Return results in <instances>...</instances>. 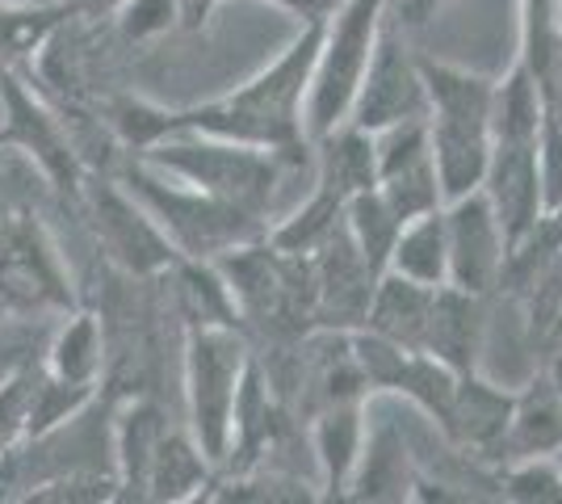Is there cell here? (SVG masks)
Segmentation results:
<instances>
[{"label":"cell","mask_w":562,"mask_h":504,"mask_svg":"<svg viewBox=\"0 0 562 504\" xmlns=\"http://www.w3.org/2000/svg\"><path fill=\"white\" fill-rule=\"evenodd\" d=\"M366 404L361 400H340L311 416V446H315V462H319V496L324 501H349L352 475L366 450Z\"/></svg>","instance_id":"obj_14"},{"label":"cell","mask_w":562,"mask_h":504,"mask_svg":"<svg viewBox=\"0 0 562 504\" xmlns=\"http://www.w3.org/2000/svg\"><path fill=\"white\" fill-rule=\"evenodd\" d=\"M252 366L248 336L235 324H189L186 354H181V379H186V412L189 437L202 446V455L223 467L232 450L235 404Z\"/></svg>","instance_id":"obj_4"},{"label":"cell","mask_w":562,"mask_h":504,"mask_svg":"<svg viewBox=\"0 0 562 504\" xmlns=\"http://www.w3.org/2000/svg\"><path fill=\"white\" fill-rule=\"evenodd\" d=\"M114 25L126 43H156L168 30H181V0H126Z\"/></svg>","instance_id":"obj_30"},{"label":"cell","mask_w":562,"mask_h":504,"mask_svg":"<svg viewBox=\"0 0 562 504\" xmlns=\"http://www.w3.org/2000/svg\"><path fill=\"white\" fill-rule=\"evenodd\" d=\"M508 421H513V391L495 387L479 370L458 374L453 387V404H449L441 433L446 441L470 462H504L508 446Z\"/></svg>","instance_id":"obj_11"},{"label":"cell","mask_w":562,"mask_h":504,"mask_svg":"<svg viewBox=\"0 0 562 504\" xmlns=\"http://www.w3.org/2000/svg\"><path fill=\"white\" fill-rule=\"evenodd\" d=\"M479 190L487 193L495 219L508 236L513 248L520 236H529L546 219L541 202V165H538V139H495L492 165Z\"/></svg>","instance_id":"obj_12"},{"label":"cell","mask_w":562,"mask_h":504,"mask_svg":"<svg viewBox=\"0 0 562 504\" xmlns=\"http://www.w3.org/2000/svg\"><path fill=\"white\" fill-rule=\"evenodd\" d=\"M432 294H437V287H420L412 278H398L391 269H382L361 328L382 336V340H395L403 349H420L428 312H432Z\"/></svg>","instance_id":"obj_16"},{"label":"cell","mask_w":562,"mask_h":504,"mask_svg":"<svg viewBox=\"0 0 562 504\" xmlns=\"http://www.w3.org/2000/svg\"><path fill=\"white\" fill-rule=\"evenodd\" d=\"M382 25H386V0H340L336 13L324 22L303 110L311 144L336 131L340 122H349V110L361 89V76L374 59Z\"/></svg>","instance_id":"obj_5"},{"label":"cell","mask_w":562,"mask_h":504,"mask_svg":"<svg viewBox=\"0 0 562 504\" xmlns=\"http://www.w3.org/2000/svg\"><path fill=\"white\" fill-rule=\"evenodd\" d=\"M110 126H114V135L126 147L147 152L151 144L172 135V110H160V105H151L143 97H117L110 105Z\"/></svg>","instance_id":"obj_29"},{"label":"cell","mask_w":562,"mask_h":504,"mask_svg":"<svg viewBox=\"0 0 562 504\" xmlns=\"http://www.w3.org/2000/svg\"><path fill=\"white\" fill-rule=\"evenodd\" d=\"M495 496L513 504H562V467L559 458H508L499 462Z\"/></svg>","instance_id":"obj_27"},{"label":"cell","mask_w":562,"mask_h":504,"mask_svg":"<svg viewBox=\"0 0 562 504\" xmlns=\"http://www.w3.org/2000/svg\"><path fill=\"white\" fill-rule=\"evenodd\" d=\"M168 421L151 400L131 395L114 421V475L117 501H147V483L156 467V450L165 441Z\"/></svg>","instance_id":"obj_15"},{"label":"cell","mask_w":562,"mask_h":504,"mask_svg":"<svg viewBox=\"0 0 562 504\" xmlns=\"http://www.w3.org/2000/svg\"><path fill=\"white\" fill-rule=\"evenodd\" d=\"M126 0H64L68 18H85V22H101V18H114Z\"/></svg>","instance_id":"obj_34"},{"label":"cell","mask_w":562,"mask_h":504,"mask_svg":"<svg viewBox=\"0 0 562 504\" xmlns=\"http://www.w3.org/2000/svg\"><path fill=\"white\" fill-rule=\"evenodd\" d=\"M223 4H227V0H181V30H189V34L206 30Z\"/></svg>","instance_id":"obj_33"},{"label":"cell","mask_w":562,"mask_h":504,"mask_svg":"<svg viewBox=\"0 0 562 504\" xmlns=\"http://www.w3.org/2000/svg\"><path fill=\"white\" fill-rule=\"evenodd\" d=\"M398 227H403V219L395 215V206L378 190H366L345 202V232H349V240L357 244V253L366 257V265L374 273H382L391 261Z\"/></svg>","instance_id":"obj_25"},{"label":"cell","mask_w":562,"mask_h":504,"mask_svg":"<svg viewBox=\"0 0 562 504\" xmlns=\"http://www.w3.org/2000/svg\"><path fill=\"white\" fill-rule=\"evenodd\" d=\"M319 38H324V22H303V30L290 38V47L273 64H265L257 76L235 85L232 93L172 110V135L193 131V135H214V139H235V144L273 147V152L311 144L303 110Z\"/></svg>","instance_id":"obj_1"},{"label":"cell","mask_w":562,"mask_h":504,"mask_svg":"<svg viewBox=\"0 0 562 504\" xmlns=\"http://www.w3.org/2000/svg\"><path fill=\"white\" fill-rule=\"evenodd\" d=\"M559 119H562V105H559Z\"/></svg>","instance_id":"obj_39"},{"label":"cell","mask_w":562,"mask_h":504,"mask_svg":"<svg viewBox=\"0 0 562 504\" xmlns=\"http://www.w3.org/2000/svg\"><path fill=\"white\" fill-rule=\"evenodd\" d=\"M0 320H4V307H0Z\"/></svg>","instance_id":"obj_38"},{"label":"cell","mask_w":562,"mask_h":504,"mask_svg":"<svg viewBox=\"0 0 562 504\" xmlns=\"http://www.w3.org/2000/svg\"><path fill=\"white\" fill-rule=\"evenodd\" d=\"M0 307L4 315H68L76 307L68 265L34 215L0 219Z\"/></svg>","instance_id":"obj_6"},{"label":"cell","mask_w":562,"mask_h":504,"mask_svg":"<svg viewBox=\"0 0 562 504\" xmlns=\"http://www.w3.org/2000/svg\"><path fill=\"white\" fill-rule=\"evenodd\" d=\"M441 4H446V0H403V18L412 25H420V22H428Z\"/></svg>","instance_id":"obj_35"},{"label":"cell","mask_w":562,"mask_h":504,"mask_svg":"<svg viewBox=\"0 0 562 504\" xmlns=\"http://www.w3.org/2000/svg\"><path fill=\"white\" fill-rule=\"evenodd\" d=\"M122 186L147 206V215L160 223L172 248L193 261H218L239 244H252L269 236V223L248 211H239L232 202L214 198V193L186 186L177 177H168L147 160H135L122 172Z\"/></svg>","instance_id":"obj_3"},{"label":"cell","mask_w":562,"mask_h":504,"mask_svg":"<svg viewBox=\"0 0 562 504\" xmlns=\"http://www.w3.org/2000/svg\"><path fill=\"white\" fill-rule=\"evenodd\" d=\"M446 240H449V287L470 294L499 290V273L508 261V236L495 219L487 193L474 190L467 198L446 202Z\"/></svg>","instance_id":"obj_10"},{"label":"cell","mask_w":562,"mask_h":504,"mask_svg":"<svg viewBox=\"0 0 562 504\" xmlns=\"http://www.w3.org/2000/svg\"><path fill=\"white\" fill-rule=\"evenodd\" d=\"M43 370L64 379V383L101 387V379H105V315L71 307L55 340H50Z\"/></svg>","instance_id":"obj_21"},{"label":"cell","mask_w":562,"mask_h":504,"mask_svg":"<svg viewBox=\"0 0 562 504\" xmlns=\"http://www.w3.org/2000/svg\"><path fill=\"white\" fill-rule=\"evenodd\" d=\"M68 18L64 4H13L0 0V68H18L22 59L38 55L47 34Z\"/></svg>","instance_id":"obj_26"},{"label":"cell","mask_w":562,"mask_h":504,"mask_svg":"<svg viewBox=\"0 0 562 504\" xmlns=\"http://www.w3.org/2000/svg\"><path fill=\"white\" fill-rule=\"evenodd\" d=\"M214 462L202 455V446L189 437V429H168L160 450H156V467H151V483H147V501H202L206 488L214 483Z\"/></svg>","instance_id":"obj_23"},{"label":"cell","mask_w":562,"mask_h":504,"mask_svg":"<svg viewBox=\"0 0 562 504\" xmlns=\"http://www.w3.org/2000/svg\"><path fill=\"white\" fill-rule=\"evenodd\" d=\"M550 110L562 105V0H520V59Z\"/></svg>","instance_id":"obj_20"},{"label":"cell","mask_w":562,"mask_h":504,"mask_svg":"<svg viewBox=\"0 0 562 504\" xmlns=\"http://www.w3.org/2000/svg\"><path fill=\"white\" fill-rule=\"evenodd\" d=\"M554 458H559V467H562V450H559V455H554Z\"/></svg>","instance_id":"obj_37"},{"label":"cell","mask_w":562,"mask_h":504,"mask_svg":"<svg viewBox=\"0 0 562 504\" xmlns=\"http://www.w3.org/2000/svg\"><path fill=\"white\" fill-rule=\"evenodd\" d=\"M34 374H38V366H18V370L0 383V458L9 455V450L25 437Z\"/></svg>","instance_id":"obj_31"},{"label":"cell","mask_w":562,"mask_h":504,"mask_svg":"<svg viewBox=\"0 0 562 504\" xmlns=\"http://www.w3.org/2000/svg\"><path fill=\"white\" fill-rule=\"evenodd\" d=\"M416 458L395 425H374L366 433V450L352 475L349 501H412L416 488Z\"/></svg>","instance_id":"obj_18"},{"label":"cell","mask_w":562,"mask_h":504,"mask_svg":"<svg viewBox=\"0 0 562 504\" xmlns=\"http://www.w3.org/2000/svg\"><path fill=\"white\" fill-rule=\"evenodd\" d=\"M483 336H487V294L437 287L420 345L424 354L449 366L453 374H467V370H479Z\"/></svg>","instance_id":"obj_13"},{"label":"cell","mask_w":562,"mask_h":504,"mask_svg":"<svg viewBox=\"0 0 562 504\" xmlns=\"http://www.w3.org/2000/svg\"><path fill=\"white\" fill-rule=\"evenodd\" d=\"M265 4H273V9L299 18V22H328L340 0H265Z\"/></svg>","instance_id":"obj_32"},{"label":"cell","mask_w":562,"mask_h":504,"mask_svg":"<svg viewBox=\"0 0 562 504\" xmlns=\"http://www.w3.org/2000/svg\"><path fill=\"white\" fill-rule=\"evenodd\" d=\"M562 450V400L554 383L541 370L533 383L513 395V421H508V446H504V462L508 458H538L559 455Z\"/></svg>","instance_id":"obj_19"},{"label":"cell","mask_w":562,"mask_h":504,"mask_svg":"<svg viewBox=\"0 0 562 504\" xmlns=\"http://www.w3.org/2000/svg\"><path fill=\"white\" fill-rule=\"evenodd\" d=\"M315 186L331 190L340 202H349L357 193L378 190V147L374 135L340 122L336 131L315 139Z\"/></svg>","instance_id":"obj_17"},{"label":"cell","mask_w":562,"mask_h":504,"mask_svg":"<svg viewBox=\"0 0 562 504\" xmlns=\"http://www.w3.org/2000/svg\"><path fill=\"white\" fill-rule=\"evenodd\" d=\"M139 160L269 223L278 186L285 181L290 168L315 160V144L273 152V147H252L235 144V139L177 131V135H168V139L151 144L147 152H139Z\"/></svg>","instance_id":"obj_2"},{"label":"cell","mask_w":562,"mask_h":504,"mask_svg":"<svg viewBox=\"0 0 562 504\" xmlns=\"http://www.w3.org/2000/svg\"><path fill=\"white\" fill-rule=\"evenodd\" d=\"M0 114H4L0 147H22L55 190H80L85 160L71 139L68 119H59L47 101L25 85L18 68H0Z\"/></svg>","instance_id":"obj_7"},{"label":"cell","mask_w":562,"mask_h":504,"mask_svg":"<svg viewBox=\"0 0 562 504\" xmlns=\"http://www.w3.org/2000/svg\"><path fill=\"white\" fill-rule=\"evenodd\" d=\"M391 273L412 278L420 287H449V240H446V206L424 211L398 227V240L391 248Z\"/></svg>","instance_id":"obj_22"},{"label":"cell","mask_w":562,"mask_h":504,"mask_svg":"<svg viewBox=\"0 0 562 504\" xmlns=\"http://www.w3.org/2000/svg\"><path fill=\"white\" fill-rule=\"evenodd\" d=\"M345 227V202L331 190L315 186V193L306 198L303 206L281 223H269V244L278 253H294V257H311Z\"/></svg>","instance_id":"obj_24"},{"label":"cell","mask_w":562,"mask_h":504,"mask_svg":"<svg viewBox=\"0 0 562 504\" xmlns=\"http://www.w3.org/2000/svg\"><path fill=\"white\" fill-rule=\"evenodd\" d=\"M89 202H93L97 240L122 278H165L168 265L181 257L126 186H93Z\"/></svg>","instance_id":"obj_8"},{"label":"cell","mask_w":562,"mask_h":504,"mask_svg":"<svg viewBox=\"0 0 562 504\" xmlns=\"http://www.w3.org/2000/svg\"><path fill=\"white\" fill-rule=\"evenodd\" d=\"M424 114H428V93H424L420 55H412L398 43L395 30L382 25L374 59L361 76V89H357V101L349 110V122L378 135L395 122L424 119Z\"/></svg>","instance_id":"obj_9"},{"label":"cell","mask_w":562,"mask_h":504,"mask_svg":"<svg viewBox=\"0 0 562 504\" xmlns=\"http://www.w3.org/2000/svg\"><path fill=\"white\" fill-rule=\"evenodd\" d=\"M525 303H529L533 336H538L550 354L562 349V248L546 261L538 282L525 290Z\"/></svg>","instance_id":"obj_28"},{"label":"cell","mask_w":562,"mask_h":504,"mask_svg":"<svg viewBox=\"0 0 562 504\" xmlns=\"http://www.w3.org/2000/svg\"><path fill=\"white\" fill-rule=\"evenodd\" d=\"M546 379L554 383V391H559V400H562V349H554L550 361H546Z\"/></svg>","instance_id":"obj_36"}]
</instances>
